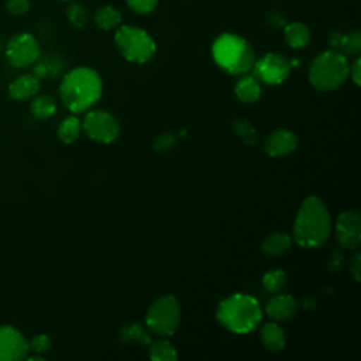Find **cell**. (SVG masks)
Here are the masks:
<instances>
[{"label": "cell", "mask_w": 361, "mask_h": 361, "mask_svg": "<svg viewBox=\"0 0 361 361\" xmlns=\"http://www.w3.org/2000/svg\"><path fill=\"white\" fill-rule=\"evenodd\" d=\"M80 123L86 135L97 142L110 144L120 135V124L117 118L106 110H90L85 114Z\"/></svg>", "instance_id": "8"}, {"label": "cell", "mask_w": 361, "mask_h": 361, "mask_svg": "<svg viewBox=\"0 0 361 361\" xmlns=\"http://www.w3.org/2000/svg\"><path fill=\"white\" fill-rule=\"evenodd\" d=\"M336 240L341 248L355 250L361 244V219L354 210L343 212L336 221Z\"/></svg>", "instance_id": "11"}, {"label": "cell", "mask_w": 361, "mask_h": 361, "mask_svg": "<svg viewBox=\"0 0 361 361\" xmlns=\"http://www.w3.org/2000/svg\"><path fill=\"white\" fill-rule=\"evenodd\" d=\"M180 323L179 302L172 295H164L152 302L145 314L147 329L159 336H172Z\"/></svg>", "instance_id": "7"}, {"label": "cell", "mask_w": 361, "mask_h": 361, "mask_svg": "<svg viewBox=\"0 0 361 361\" xmlns=\"http://www.w3.org/2000/svg\"><path fill=\"white\" fill-rule=\"evenodd\" d=\"M216 317L226 330L245 334L259 324L262 309L254 296L247 293H233L219 303Z\"/></svg>", "instance_id": "3"}, {"label": "cell", "mask_w": 361, "mask_h": 361, "mask_svg": "<svg viewBox=\"0 0 361 361\" xmlns=\"http://www.w3.org/2000/svg\"><path fill=\"white\" fill-rule=\"evenodd\" d=\"M118 338L121 343L126 344H141V345H148L151 343V337L148 330L138 324V323H128L124 324L120 330Z\"/></svg>", "instance_id": "22"}, {"label": "cell", "mask_w": 361, "mask_h": 361, "mask_svg": "<svg viewBox=\"0 0 361 361\" xmlns=\"http://www.w3.org/2000/svg\"><path fill=\"white\" fill-rule=\"evenodd\" d=\"M286 285V274L282 269H271L262 276V286L269 293L281 292Z\"/></svg>", "instance_id": "27"}, {"label": "cell", "mask_w": 361, "mask_h": 361, "mask_svg": "<svg viewBox=\"0 0 361 361\" xmlns=\"http://www.w3.org/2000/svg\"><path fill=\"white\" fill-rule=\"evenodd\" d=\"M268 21H269V24H271L272 27H276V28L283 27V25L286 24L283 14L276 13V11H272V13L268 14Z\"/></svg>", "instance_id": "37"}, {"label": "cell", "mask_w": 361, "mask_h": 361, "mask_svg": "<svg viewBox=\"0 0 361 361\" xmlns=\"http://www.w3.org/2000/svg\"><path fill=\"white\" fill-rule=\"evenodd\" d=\"M30 351L25 337L13 326H0V361H20Z\"/></svg>", "instance_id": "12"}, {"label": "cell", "mask_w": 361, "mask_h": 361, "mask_svg": "<svg viewBox=\"0 0 361 361\" xmlns=\"http://www.w3.org/2000/svg\"><path fill=\"white\" fill-rule=\"evenodd\" d=\"M289 61L275 52H268L255 61L252 71L254 76L267 85H279L290 73Z\"/></svg>", "instance_id": "10"}, {"label": "cell", "mask_w": 361, "mask_h": 361, "mask_svg": "<svg viewBox=\"0 0 361 361\" xmlns=\"http://www.w3.org/2000/svg\"><path fill=\"white\" fill-rule=\"evenodd\" d=\"M103 82L100 75L87 66L71 69L62 78L59 85L61 99L72 113H83L89 110L100 97Z\"/></svg>", "instance_id": "2"}, {"label": "cell", "mask_w": 361, "mask_h": 361, "mask_svg": "<svg viewBox=\"0 0 361 361\" xmlns=\"http://www.w3.org/2000/svg\"><path fill=\"white\" fill-rule=\"evenodd\" d=\"M6 8L14 14V16H21L25 14L30 10V0H6Z\"/></svg>", "instance_id": "33"}, {"label": "cell", "mask_w": 361, "mask_h": 361, "mask_svg": "<svg viewBox=\"0 0 361 361\" xmlns=\"http://www.w3.org/2000/svg\"><path fill=\"white\" fill-rule=\"evenodd\" d=\"M283 38L285 42L295 49L303 48L309 44L310 41V31L307 25H305L300 21H293L283 25Z\"/></svg>", "instance_id": "19"}, {"label": "cell", "mask_w": 361, "mask_h": 361, "mask_svg": "<svg viewBox=\"0 0 361 361\" xmlns=\"http://www.w3.org/2000/svg\"><path fill=\"white\" fill-rule=\"evenodd\" d=\"M331 233V219L327 206L316 196L306 197L293 221V240L305 248L323 245Z\"/></svg>", "instance_id": "1"}, {"label": "cell", "mask_w": 361, "mask_h": 361, "mask_svg": "<svg viewBox=\"0 0 361 361\" xmlns=\"http://www.w3.org/2000/svg\"><path fill=\"white\" fill-rule=\"evenodd\" d=\"M350 272L354 276V279L358 282L361 279V255L355 254L351 259H350Z\"/></svg>", "instance_id": "34"}, {"label": "cell", "mask_w": 361, "mask_h": 361, "mask_svg": "<svg viewBox=\"0 0 361 361\" xmlns=\"http://www.w3.org/2000/svg\"><path fill=\"white\" fill-rule=\"evenodd\" d=\"M148 348V355L152 361H175L178 358V353L172 343L164 338H158L151 341Z\"/></svg>", "instance_id": "24"}, {"label": "cell", "mask_w": 361, "mask_h": 361, "mask_svg": "<svg viewBox=\"0 0 361 361\" xmlns=\"http://www.w3.org/2000/svg\"><path fill=\"white\" fill-rule=\"evenodd\" d=\"M159 0H126L127 6L138 14H149L155 10Z\"/></svg>", "instance_id": "30"}, {"label": "cell", "mask_w": 361, "mask_h": 361, "mask_svg": "<svg viewBox=\"0 0 361 361\" xmlns=\"http://www.w3.org/2000/svg\"><path fill=\"white\" fill-rule=\"evenodd\" d=\"M62 62L55 55H47L44 58H38L34 62V73L38 79L44 78H55L62 71Z\"/></svg>", "instance_id": "23"}, {"label": "cell", "mask_w": 361, "mask_h": 361, "mask_svg": "<svg viewBox=\"0 0 361 361\" xmlns=\"http://www.w3.org/2000/svg\"><path fill=\"white\" fill-rule=\"evenodd\" d=\"M212 58L219 68L230 75L248 73L257 61L251 44L233 32L220 34L213 41Z\"/></svg>", "instance_id": "4"}, {"label": "cell", "mask_w": 361, "mask_h": 361, "mask_svg": "<svg viewBox=\"0 0 361 361\" xmlns=\"http://www.w3.org/2000/svg\"><path fill=\"white\" fill-rule=\"evenodd\" d=\"M348 75H350L351 80H353L357 86H360V83H361V59H360V58H357V59L353 62V65L350 66Z\"/></svg>", "instance_id": "35"}, {"label": "cell", "mask_w": 361, "mask_h": 361, "mask_svg": "<svg viewBox=\"0 0 361 361\" xmlns=\"http://www.w3.org/2000/svg\"><path fill=\"white\" fill-rule=\"evenodd\" d=\"M235 135L243 140L248 145H255L257 144V131L251 126V123L245 118H237L233 124Z\"/></svg>", "instance_id": "29"}, {"label": "cell", "mask_w": 361, "mask_h": 361, "mask_svg": "<svg viewBox=\"0 0 361 361\" xmlns=\"http://www.w3.org/2000/svg\"><path fill=\"white\" fill-rule=\"evenodd\" d=\"M259 338H261L262 345L268 351H272V353L282 351L285 348V344H286L285 331L276 323L264 324L261 327V331H259Z\"/></svg>", "instance_id": "17"}, {"label": "cell", "mask_w": 361, "mask_h": 361, "mask_svg": "<svg viewBox=\"0 0 361 361\" xmlns=\"http://www.w3.org/2000/svg\"><path fill=\"white\" fill-rule=\"evenodd\" d=\"M93 21L100 30L110 31L121 24V13L113 6H102L94 11Z\"/></svg>", "instance_id": "21"}, {"label": "cell", "mask_w": 361, "mask_h": 361, "mask_svg": "<svg viewBox=\"0 0 361 361\" xmlns=\"http://www.w3.org/2000/svg\"><path fill=\"white\" fill-rule=\"evenodd\" d=\"M59 1H72V0H59Z\"/></svg>", "instance_id": "39"}, {"label": "cell", "mask_w": 361, "mask_h": 361, "mask_svg": "<svg viewBox=\"0 0 361 361\" xmlns=\"http://www.w3.org/2000/svg\"><path fill=\"white\" fill-rule=\"evenodd\" d=\"M6 58L14 68L34 65L39 58V45L37 38L30 32L14 34L6 44Z\"/></svg>", "instance_id": "9"}, {"label": "cell", "mask_w": 361, "mask_h": 361, "mask_svg": "<svg viewBox=\"0 0 361 361\" xmlns=\"http://www.w3.org/2000/svg\"><path fill=\"white\" fill-rule=\"evenodd\" d=\"M296 145H298V138L295 133L285 128L272 131L264 140L265 152L274 158L289 155L296 149Z\"/></svg>", "instance_id": "13"}, {"label": "cell", "mask_w": 361, "mask_h": 361, "mask_svg": "<svg viewBox=\"0 0 361 361\" xmlns=\"http://www.w3.org/2000/svg\"><path fill=\"white\" fill-rule=\"evenodd\" d=\"M329 42L333 49H337L344 55H355L361 49V34L360 31H351L347 34L333 31L329 35Z\"/></svg>", "instance_id": "16"}, {"label": "cell", "mask_w": 361, "mask_h": 361, "mask_svg": "<svg viewBox=\"0 0 361 361\" xmlns=\"http://www.w3.org/2000/svg\"><path fill=\"white\" fill-rule=\"evenodd\" d=\"M350 65L347 56L337 49L320 52L310 63L309 82L320 92H331L340 87L348 78Z\"/></svg>", "instance_id": "5"}, {"label": "cell", "mask_w": 361, "mask_h": 361, "mask_svg": "<svg viewBox=\"0 0 361 361\" xmlns=\"http://www.w3.org/2000/svg\"><path fill=\"white\" fill-rule=\"evenodd\" d=\"M1 47H3V41H1V38H0V49H1Z\"/></svg>", "instance_id": "38"}, {"label": "cell", "mask_w": 361, "mask_h": 361, "mask_svg": "<svg viewBox=\"0 0 361 361\" xmlns=\"http://www.w3.org/2000/svg\"><path fill=\"white\" fill-rule=\"evenodd\" d=\"M292 237L286 233L268 234L261 243V251L267 255H281L289 250Z\"/></svg>", "instance_id": "20"}, {"label": "cell", "mask_w": 361, "mask_h": 361, "mask_svg": "<svg viewBox=\"0 0 361 361\" xmlns=\"http://www.w3.org/2000/svg\"><path fill=\"white\" fill-rule=\"evenodd\" d=\"M341 265H343V254L338 250H336V251H333V254L329 259V269L331 272H337L341 269Z\"/></svg>", "instance_id": "36"}, {"label": "cell", "mask_w": 361, "mask_h": 361, "mask_svg": "<svg viewBox=\"0 0 361 361\" xmlns=\"http://www.w3.org/2000/svg\"><path fill=\"white\" fill-rule=\"evenodd\" d=\"M82 131V123L78 117L69 116L63 118L58 126V138L63 144H72L75 142Z\"/></svg>", "instance_id": "25"}, {"label": "cell", "mask_w": 361, "mask_h": 361, "mask_svg": "<svg viewBox=\"0 0 361 361\" xmlns=\"http://www.w3.org/2000/svg\"><path fill=\"white\" fill-rule=\"evenodd\" d=\"M234 93L238 100L243 103H254L259 99L261 96V85L259 80L252 76V75H245L241 76L235 86H234Z\"/></svg>", "instance_id": "18"}, {"label": "cell", "mask_w": 361, "mask_h": 361, "mask_svg": "<svg viewBox=\"0 0 361 361\" xmlns=\"http://www.w3.org/2000/svg\"><path fill=\"white\" fill-rule=\"evenodd\" d=\"M296 312L298 302L288 293H276L265 305V313L276 322L290 320Z\"/></svg>", "instance_id": "14"}, {"label": "cell", "mask_w": 361, "mask_h": 361, "mask_svg": "<svg viewBox=\"0 0 361 361\" xmlns=\"http://www.w3.org/2000/svg\"><path fill=\"white\" fill-rule=\"evenodd\" d=\"M176 142V135L173 133H162L159 134L154 142H152V148L158 152H164L168 151L169 148H172Z\"/></svg>", "instance_id": "31"}, {"label": "cell", "mask_w": 361, "mask_h": 361, "mask_svg": "<svg viewBox=\"0 0 361 361\" xmlns=\"http://www.w3.org/2000/svg\"><path fill=\"white\" fill-rule=\"evenodd\" d=\"M31 113L39 120H47L56 113V103L48 94L35 96L31 102Z\"/></svg>", "instance_id": "26"}, {"label": "cell", "mask_w": 361, "mask_h": 361, "mask_svg": "<svg viewBox=\"0 0 361 361\" xmlns=\"http://www.w3.org/2000/svg\"><path fill=\"white\" fill-rule=\"evenodd\" d=\"M28 347L37 354H44L51 348V338L47 334H37L28 341Z\"/></svg>", "instance_id": "32"}, {"label": "cell", "mask_w": 361, "mask_h": 361, "mask_svg": "<svg viewBox=\"0 0 361 361\" xmlns=\"http://www.w3.org/2000/svg\"><path fill=\"white\" fill-rule=\"evenodd\" d=\"M39 90V79L35 75L24 73L13 79L8 85V94L13 100L25 102L32 99Z\"/></svg>", "instance_id": "15"}, {"label": "cell", "mask_w": 361, "mask_h": 361, "mask_svg": "<svg viewBox=\"0 0 361 361\" xmlns=\"http://www.w3.org/2000/svg\"><path fill=\"white\" fill-rule=\"evenodd\" d=\"M65 16H66V20L76 28H82L87 24V20H89V11L87 8L82 4V3H71L68 7H66V11H65Z\"/></svg>", "instance_id": "28"}, {"label": "cell", "mask_w": 361, "mask_h": 361, "mask_svg": "<svg viewBox=\"0 0 361 361\" xmlns=\"http://www.w3.org/2000/svg\"><path fill=\"white\" fill-rule=\"evenodd\" d=\"M114 42L121 56L134 63L148 62L157 51L152 37L135 25H118L114 34Z\"/></svg>", "instance_id": "6"}]
</instances>
